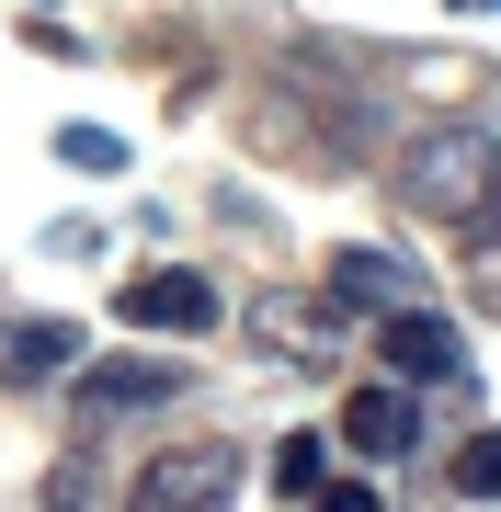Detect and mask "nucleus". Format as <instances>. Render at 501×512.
Listing matches in <instances>:
<instances>
[{"label":"nucleus","mask_w":501,"mask_h":512,"mask_svg":"<svg viewBox=\"0 0 501 512\" xmlns=\"http://www.w3.org/2000/svg\"><path fill=\"white\" fill-rule=\"evenodd\" d=\"M490 137L479 126H433L422 148H410V160H399V205H410V217H433V228H467V217H479V194H490Z\"/></svg>","instance_id":"obj_1"},{"label":"nucleus","mask_w":501,"mask_h":512,"mask_svg":"<svg viewBox=\"0 0 501 512\" xmlns=\"http://www.w3.org/2000/svg\"><path fill=\"white\" fill-rule=\"evenodd\" d=\"M228 501H240V456L228 444H171L137 478V512H228Z\"/></svg>","instance_id":"obj_2"},{"label":"nucleus","mask_w":501,"mask_h":512,"mask_svg":"<svg viewBox=\"0 0 501 512\" xmlns=\"http://www.w3.org/2000/svg\"><path fill=\"white\" fill-rule=\"evenodd\" d=\"M114 319L126 330H183L194 342V330H217V285H205L194 262H160V274H137L126 296H114Z\"/></svg>","instance_id":"obj_3"},{"label":"nucleus","mask_w":501,"mask_h":512,"mask_svg":"<svg viewBox=\"0 0 501 512\" xmlns=\"http://www.w3.org/2000/svg\"><path fill=\"white\" fill-rule=\"evenodd\" d=\"M376 365H388V376H433V387H467V342H456V319L399 308V319H376Z\"/></svg>","instance_id":"obj_4"},{"label":"nucleus","mask_w":501,"mask_h":512,"mask_svg":"<svg viewBox=\"0 0 501 512\" xmlns=\"http://www.w3.org/2000/svg\"><path fill=\"white\" fill-rule=\"evenodd\" d=\"M331 296H342L353 319H365V308H376V319H399L410 296H422V274H410L399 251H331Z\"/></svg>","instance_id":"obj_5"},{"label":"nucleus","mask_w":501,"mask_h":512,"mask_svg":"<svg viewBox=\"0 0 501 512\" xmlns=\"http://www.w3.org/2000/svg\"><path fill=\"white\" fill-rule=\"evenodd\" d=\"M410 433H422L410 387H353V399H342V444H353V456H410Z\"/></svg>","instance_id":"obj_6"},{"label":"nucleus","mask_w":501,"mask_h":512,"mask_svg":"<svg viewBox=\"0 0 501 512\" xmlns=\"http://www.w3.org/2000/svg\"><path fill=\"white\" fill-rule=\"evenodd\" d=\"M171 399V365H149V353H114V365H80V410L114 421V410H160Z\"/></svg>","instance_id":"obj_7"},{"label":"nucleus","mask_w":501,"mask_h":512,"mask_svg":"<svg viewBox=\"0 0 501 512\" xmlns=\"http://www.w3.org/2000/svg\"><path fill=\"white\" fill-rule=\"evenodd\" d=\"M69 365H80V330H57V319L12 330V353H0V376H23V387H35V376H69Z\"/></svg>","instance_id":"obj_8"},{"label":"nucleus","mask_w":501,"mask_h":512,"mask_svg":"<svg viewBox=\"0 0 501 512\" xmlns=\"http://www.w3.org/2000/svg\"><path fill=\"white\" fill-rule=\"evenodd\" d=\"M274 490L319 501V433H285V444H274Z\"/></svg>","instance_id":"obj_9"},{"label":"nucleus","mask_w":501,"mask_h":512,"mask_svg":"<svg viewBox=\"0 0 501 512\" xmlns=\"http://www.w3.org/2000/svg\"><path fill=\"white\" fill-rule=\"evenodd\" d=\"M456 490H467V501H501V433L456 444Z\"/></svg>","instance_id":"obj_10"},{"label":"nucleus","mask_w":501,"mask_h":512,"mask_svg":"<svg viewBox=\"0 0 501 512\" xmlns=\"http://www.w3.org/2000/svg\"><path fill=\"white\" fill-rule=\"evenodd\" d=\"M57 160H69V171H114V160H126V148H114L103 126H57Z\"/></svg>","instance_id":"obj_11"},{"label":"nucleus","mask_w":501,"mask_h":512,"mask_svg":"<svg viewBox=\"0 0 501 512\" xmlns=\"http://www.w3.org/2000/svg\"><path fill=\"white\" fill-rule=\"evenodd\" d=\"M92 501V456H57V478H46V512H80Z\"/></svg>","instance_id":"obj_12"},{"label":"nucleus","mask_w":501,"mask_h":512,"mask_svg":"<svg viewBox=\"0 0 501 512\" xmlns=\"http://www.w3.org/2000/svg\"><path fill=\"white\" fill-rule=\"evenodd\" d=\"M456 239H467V251H501V171H490V194H479V217H467Z\"/></svg>","instance_id":"obj_13"},{"label":"nucleus","mask_w":501,"mask_h":512,"mask_svg":"<svg viewBox=\"0 0 501 512\" xmlns=\"http://www.w3.org/2000/svg\"><path fill=\"white\" fill-rule=\"evenodd\" d=\"M319 512H388V501H376L365 478H319Z\"/></svg>","instance_id":"obj_14"},{"label":"nucleus","mask_w":501,"mask_h":512,"mask_svg":"<svg viewBox=\"0 0 501 512\" xmlns=\"http://www.w3.org/2000/svg\"><path fill=\"white\" fill-rule=\"evenodd\" d=\"M456 12H490V0H456Z\"/></svg>","instance_id":"obj_15"}]
</instances>
